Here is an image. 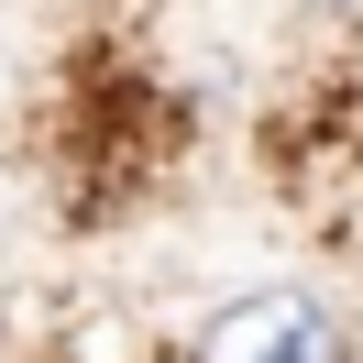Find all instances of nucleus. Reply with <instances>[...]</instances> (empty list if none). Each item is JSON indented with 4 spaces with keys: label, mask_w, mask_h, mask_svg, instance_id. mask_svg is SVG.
Wrapping results in <instances>:
<instances>
[{
    "label": "nucleus",
    "mask_w": 363,
    "mask_h": 363,
    "mask_svg": "<svg viewBox=\"0 0 363 363\" xmlns=\"http://www.w3.org/2000/svg\"><path fill=\"white\" fill-rule=\"evenodd\" d=\"M341 352H352L341 319L297 286H264V297H242V308H220L199 330V363H341Z\"/></svg>",
    "instance_id": "nucleus-1"
},
{
    "label": "nucleus",
    "mask_w": 363,
    "mask_h": 363,
    "mask_svg": "<svg viewBox=\"0 0 363 363\" xmlns=\"http://www.w3.org/2000/svg\"><path fill=\"white\" fill-rule=\"evenodd\" d=\"M319 11H363V0H319Z\"/></svg>",
    "instance_id": "nucleus-2"
}]
</instances>
